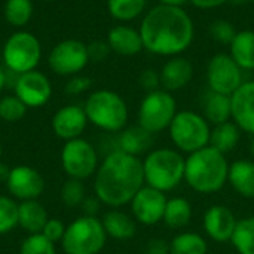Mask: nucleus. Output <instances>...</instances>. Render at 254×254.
<instances>
[{
    "label": "nucleus",
    "mask_w": 254,
    "mask_h": 254,
    "mask_svg": "<svg viewBox=\"0 0 254 254\" xmlns=\"http://www.w3.org/2000/svg\"><path fill=\"white\" fill-rule=\"evenodd\" d=\"M138 30L147 52L168 58L186 52L195 39L193 19L182 6H153L144 13Z\"/></svg>",
    "instance_id": "f257e3e1"
},
{
    "label": "nucleus",
    "mask_w": 254,
    "mask_h": 254,
    "mask_svg": "<svg viewBox=\"0 0 254 254\" xmlns=\"http://www.w3.org/2000/svg\"><path fill=\"white\" fill-rule=\"evenodd\" d=\"M144 185L143 161L118 149L103 159L94 174L95 196L112 208L129 204Z\"/></svg>",
    "instance_id": "f03ea898"
},
{
    "label": "nucleus",
    "mask_w": 254,
    "mask_h": 254,
    "mask_svg": "<svg viewBox=\"0 0 254 254\" xmlns=\"http://www.w3.org/2000/svg\"><path fill=\"white\" fill-rule=\"evenodd\" d=\"M229 165L226 155L205 146L186 158L185 182L198 193H216L228 183Z\"/></svg>",
    "instance_id": "7ed1b4c3"
},
{
    "label": "nucleus",
    "mask_w": 254,
    "mask_h": 254,
    "mask_svg": "<svg viewBox=\"0 0 254 254\" xmlns=\"http://www.w3.org/2000/svg\"><path fill=\"white\" fill-rule=\"evenodd\" d=\"M185 162L182 152L168 147L149 150L143 159L144 183L161 192H170L185 180Z\"/></svg>",
    "instance_id": "20e7f679"
},
{
    "label": "nucleus",
    "mask_w": 254,
    "mask_h": 254,
    "mask_svg": "<svg viewBox=\"0 0 254 254\" xmlns=\"http://www.w3.org/2000/svg\"><path fill=\"white\" fill-rule=\"evenodd\" d=\"M88 122L106 132H121L127 128L129 112L127 101L115 91L98 89L88 95L83 104Z\"/></svg>",
    "instance_id": "39448f33"
},
{
    "label": "nucleus",
    "mask_w": 254,
    "mask_h": 254,
    "mask_svg": "<svg viewBox=\"0 0 254 254\" xmlns=\"http://www.w3.org/2000/svg\"><path fill=\"white\" fill-rule=\"evenodd\" d=\"M106 241L103 222L92 216H80L65 226L61 247L65 254H98Z\"/></svg>",
    "instance_id": "423d86ee"
},
{
    "label": "nucleus",
    "mask_w": 254,
    "mask_h": 254,
    "mask_svg": "<svg viewBox=\"0 0 254 254\" xmlns=\"http://www.w3.org/2000/svg\"><path fill=\"white\" fill-rule=\"evenodd\" d=\"M168 131L177 150L189 155L208 146L211 135L210 122L193 110L177 112Z\"/></svg>",
    "instance_id": "0eeeda50"
},
{
    "label": "nucleus",
    "mask_w": 254,
    "mask_h": 254,
    "mask_svg": "<svg viewBox=\"0 0 254 254\" xmlns=\"http://www.w3.org/2000/svg\"><path fill=\"white\" fill-rule=\"evenodd\" d=\"M1 57L4 67L18 76L36 70L42 58V45L33 33L19 30L9 36L3 45Z\"/></svg>",
    "instance_id": "6e6552de"
},
{
    "label": "nucleus",
    "mask_w": 254,
    "mask_h": 254,
    "mask_svg": "<svg viewBox=\"0 0 254 254\" xmlns=\"http://www.w3.org/2000/svg\"><path fill=\"white\" fill-rule=\"evenodd\" d=\"M177 101L165 89L147 92L138 107V125L150 134H158L170 128L177 115Z\"/></svg>",
    "instance_id": "1a4fd4ad"
},
{
    "label": "nucleus",
    "mask_w": 254,
    "mask_h": 254,
    "mask_svg": "<svg viewBox=\"0 0 254 254\" xmlns=\"http://www.w3.org/2000/svg\"><path fill=\"white\" fill-rule=\"evenodd\" d=\"M61 165L68 179L86 180L98 170V153L85 138H73L64 143L61 150Z\"/></svg>",
    "instance_id": "9d476101"
},
{
    "label": "nucleus",
    "mask_w": 254,
    "mask_h": 254,
    "mask_svg": "<svg viewBox=\"0 0 254 254\" xmlns=\"http://www.w3.org/2000/svg\"><path fill=\"white\" fill-rule=\"evenodd\" d=\"M89 61L88 45L77 39L60 42L48 55V64L51 70L60 76H76L88 65Z\"/></svg>",
    "instance_id": "9b49d317"
},
{
    "label": "nucleus",
    "mask_w": 254,
    "mask_h": 254,
    "mask_svg": "<svg viewBox=\"0 0 254 254\" xmlns=\"http://www.w3.org/2000/svg\"><path fill=\"white\" fill-rule=\"evenodd\" d=\"M243 70L229 54H216L207 64L208 91L232 95L243 85Z\"/></svg>",
    "instance_id": "f8f14e48"
},
{
    "label": "nucleus",
    "mask_w": 254,
    "mask_h": 254,
    "mask_svg": "<svg viewBox=\"0 0 254 254\" xmlns=\"http://www.w3.org/2000/svg\"><path fill=\"white\" fill-rule=\"evenodd\" d=\"M167 202L168 199L164 192L144 185L129 202L131 216L135 219L137 223H141L144 226L158 225L164 219Z\"/></svg>",
    "instance_id": "ddd939ff"
},
{
    "label": "nucleus",
    "mask_w": 254,
    "mask_h": 254,
    "mask_svg": "<svg viewBox=\"0 0 254 254\" xmlns=\"http://www.w3.org/2000/svg\"><path fill=\"white\" fill-rule=\"evenodd\" d=\"M15 95L30 109L45 106L52 95V85L46 74L39 70H31L16 76L13 85Z\"/></svg>",
    "instance_id": "4468645a"
},
{
    "label": "nucleus",
    "mask_w": 254,
    "mask_h": 254,
    "mask_svg": "<svg viewBox=\"0 0 254 254\" xmlns=\"http://www.w3.org/2000/svg\"><path fill=\"white\" fill-rule=\"evenodd\" d=\"M6 188L15 199H19L21 202L33 201L39 199L45 192V179L30 165H16L10 168Z\"/></svg>",
    "instance_id": "2eb2a0df"
},
{
    "label": "nucleus",
    "mask_w": 254,
    "mask_h": 254,
    "mask_svg": "<svg viewBox=\"0 0 254 254\" xmlns=\"http://www.w3.org/2000/svg\"><path fill=\"white\" fill-rule=\"evenodd\" d=\"M238 220L234 214V211L222 204L211 205L202 219V228L210 240L225 244L232 241V237L235 234Z\"/></svg>",
    "instance_id": "dca6fc26"
},
{
    "label": "nucleus",
    "mask_w": 254,
    "mask_h": 254,
    "mask_svg": "<svg viewBox=\"0 0 254 254\" xmlns=\"http://www.w3.org/2000/svg\"><path fill=\"white\" fill-rule=\"evenodd\" d=\"M51 124L54 134L64 141H68L79 138L83 134L88 125V118L82 106L68 104L55 112Z\"/></svg>",
    "instance_id": "f3484780"
},
{
    "label": "nucleus",
    "mask_w": 254,
    "mask_h": 254,
    "mask_svg": "<svg viewBox=\"0 0 254 254\" xmlns=\"http://www.w3.org/2000/svg\"><path fill=\"white\" fill-rule=\"evenodd\" d=\"M232 121L238 128L254 135V80H246L231 95Z\"/></svg>",
    "instance_id": "a211bd4d"
},
{
    "label": "nucleus",
    "mask_w": 254,
    "mask_h": 254,
    "mask_svg": "<svg viewBox=\"0 0 254 254\" xmlns=\"http://www.w3.org/2000/svg\"><path fill=\"white\" fill-rule=\"evenodd\" d=\"M159 76L162 89L173 94L190 83V80L193 79V65L188 58L182 55L171 57L164 63Z\"/></svg>",
    "instance_id": "6ab92c4d"
},
{
    "label": "nucleus",
    "mask_w": 254,
    "mask_h": 254,
    "mask_svg": "<svg viewBox=\"0 0 254 254\" xmlns=\"http://www.w3.org/2000/svg\"><path fill=\"white\" fill-rule=\"evenodd\" d=\"M106 42L109 43L112 52L122 57H134L144 49L140 30L127 24H118L112 27Z\"/></svg>",
    "instance_id": "aec40b11"
},
{
    "label": "nucleus",
    "mask_w": 254,
    "mask_h": 254,
    "mask_svg": "<svg viewBox=\"0 0 254 254\" xmlns=\"http://www.w3.org/2000/svg\"><path fill=\"white\" fill-rule=\"evenodd\" d=\"M228 183L243 198L254 199V161L238 159L229 165Z\"/></svg>",
    "instance_id": "412c9836"
},
{
    "label": "nucleus",
    "mask_w": 254,
    "mask_h": 254,
    "mask_svg": "<svg viewBox=\"0 0 254 254\" xmlns=\"http://www.w3.org/2000/svg\"><path fill=\"white\" fill-rule=\"evenodd\" d=\"M104 231L107 237L118 240V241H127L135 237L137 234V222L132 216L113 208L104 214L101 219Z\"/></svg>",
    "instance_id": "4be33fe9"
},
{
    "label": "nucleus",
    "mask_w": 254,
    "mask_h": 254,
    "mask_svg": "<svg viewBox=\"0 0 254 254\" xmlns=\"http://www.w3.org/2000/svg\"><path fill=\"white\" fill-rule=\"evenodd\" d=\"M48 220V211L37 199L18 204V226H21L28 235L42 234Z\"/></svg>",
    "instance_id": "5701e85b"
},
{
    "label": "nucleus",
    "mask_w": 254,
    "mask_h": 254,
    "mask_svg": "<svg viewBox=\"0 0 254 254\" xmlns=\"http://www.w3.org/2000/svg\"><path fill=\"white\" fill-rule=\"evenodd\" d=\"M153 144V134L143 129L140 125L125 128L118 135V150L138 156L146 153Z\"/></svg>",
    "instance_id": "b1692460"
},
{
    "label": "nucleus",
    "mask_w": 254,
    "mask_h": 254,
    "mask_svg": "<svg viewBox=\"0 0 254 254\" xmlns=\"http://www.w3.org/2000/svg\"><path fill=\"white\" fill-rule=\"evenodd\" d=\"M202 116L213 125L232 121L231 97L208 91L202 98Z\"/></svg>",
    "instance_id": "393cba45"
},
{
    "label": "nucleus",
    "mask_w": 254,
    "mask_h": 254,
    "mask_svg": "<svg viewBox=\"0 0 254 254\" xmlns=\"http://www.w3.org/2000/svg\"><path fill=\"white\" fill-rule=\"evenodd\" d=\"M229 55L244 71L254 70V31L253 30H241L237 31L234 40L229 45Z\"/></svg>",
    "instance_id": "a878e982"
},
{
    "label": "nucleus",
    "mask_w": 254,
    "mask_h": 254,
    "mask_svg": "<svg viewBox=\"0 0 254 254\" xmlns=\"http://www.w3.org/2000/svg\"><path fill=\"white\" fill-rule=\"evenodd\" d=\"M241 129L234 121H228L225 124L214 125L211 128L210 143L208 146L214 147L216 150L222 152L223 155L237 149L241 140Z\"/></svg>",
    "instance_id": "bb28decb"
},
{
    "label": "nucleus",
    "mask_w": 254,
    "mask_h": 254,
    "mask_svg": "<svg viewBox=\"0 0 254 254\" xmlns=\"http://www.w3.org/2000/svg\"><path fill=\"white\" fill-rule=\"evenodd\" d=\"M192 205L186 198L176 196L168 199L162 222L171 229H183L192 220Z\"/></svg>",
    "instance_id": "cd10ccee"
},
{
    "label": "nucleus",
    "mask_w": 254,
    "mask_h": 254,
    "mask_svg": "<svg viewBox=\"0 0 254 254\" xmlns=\"http://www.w3.org/2000/svg\"><path fill=\"white\" fill-rule=\"evenodd\" d=\"M205 238L195 232H180L170 243V254H207Z\"/></svg>",
    "instance_id": "c85d7f7f"
},
{
    "label": "nucleus",
    "mask_w": 254,
    "mask_h": 254,
    "mask_svg": "<svg viewBox=\"0 0 254 254\" xmlns=\"http://www.w3.org/2000/svg\"><path fill=\"white\" fill-rule=\"evenodd\" d=\"M147 0H107V10L112 18L121 22H129L141 16Z\"/></svg>",
    "instance_id": "c756f323"
},
{
    "label": "nucleus",
    "mask_w": 254,
    "mask_h": 254,
    "mask_svg": "<svg viewBox=\"0 0 254 254\" xmlns=\"http://www.w3.org/2000/svg\"><path fill=\"white\" fill-rule=\"evenodd\" d=\"M33 0H6L4 3V19L12 27H24L33 16Z\"/></svg>",
    "instance_id": "7c9ffc66"
},
{
    "label": "nucleus",
    "mask_w": 254,
    "mask_h": 254,
    "mask_svg": "<svg viewBox=\"0 0 254 254\" xmlns=\"http://www.w3.org/2000/svg\"><path fill=\"white\" fill-rule=\"evenodd\" d=\"M231 243L240 254H254V216L238 220Z\"/></svg>",
    "instance_id": "2f4dec72"
},
{
    "label": "nucleus",
    "mask_w": 254,
    "mask_h": 254,
    "mask_svg": "<svg viewBox=\"0 0 254 254\" xmlns=\"http://www.w3.org/2000/svg\"><path fill=\"white\" fill-rule=\"evenodd\" d=\"M86 198V189L82 180L67 179L61 188V201L68 208L80 207Z\"/></svg>",
    "instance_id": "473e14b6"
},
{
    "label": "nucleus",
    "mask_w": 254,
    "mask_h": 254,
    "mask_svg": "<svg viewBox=\"0 0 254 254\" xmlns=\"http://www.w3.org/2000/svg\"><path fill=\"white\" fill-rule=\"evenodd\" d=\"M18 226V204L13 198L0 195V235L12 232Z\"/></svg>",
    "instance_id": "72a5a7b5"
},
{
    "label": "nucleus",
    "mask_w": 254,
    "mask_h": 254,
    "mask_svg": "<svg viewBox=\"0 0 254 254\" xmlns=\"http://www.w3.org/2000/svg\"><path fill=\"white\" fill-rule=\"evenodd\" d=\"M27 106L13 94L0 100V119L4 122H18L27 113Z\"/></svg>",
    "instance_id": "f704fd0d"
},
{
    "label": "nucleus",
    "mask_w": 254,
    "mask_h": 254,
    "mask_svg": "<svg viewBox=\"0 0 254 254\" xmlns=\"http://www.w3.org/2000/svg\"><path fill=\"white\" fill-rule=\"evenodd\" d=\"M19 254H57V249L45 235L33 234L22 241Z\"/></svg>",
    "instance_id": "c9c22d12"
},
{
    "label": "nucleus",
    "mask_w": 254,
    "mask_h": 254,
    "mask_svg": "<svg viewBox=\"0 0 254 254\" xmlns=\"http://www.w3.org/2000/svg\"><path fill=\"white\" fill-rule=\"evenodd\" d=\"M237 34L235 27L226 19H216L210 25V36L214 42L222 45H231Z\"/></svg>",
    "instance_id": "e433bc0d"
},
{
    "label": "nucleus",
    "mask_w": 254,
    "mask_h": 254,
    "mask_svg": "<svg viewBox=\"0 0 254 254\" xmlns=\"http://www.w3.org/2000/svg\"><path fill=\"white\" fill-rule=\"evenodd\" d=\"M64 232H65V226L61 220L58 219H49L42 231V235H45L49 241H52L54 244L57 243H61L63 241V237H64Z\"/></svg>",
    "instance_id": "4c0bfd02"
},
{
    "label": "nucleus",
    "mask_w": 254,
    "mask_h": 254,
    "mask_svg": "<svg viewBox=\"0 0 254 254\" xmlns=\"http://www.w3.org/2000/svg\"><path fill=\"white\" fill-rule=\"evenodd\" d=\"M140 86L147 92H152V91H156V89H161V76H159V71H156L155 68H144L140 74Z\"/></svg>",
    "instance_id": "58836bf2"
},
{
    "label": "nucleus",
    "mask_w": 254,
    "mask_h": 254,
    "mask_svg": "<svg viewBox=\"0 0 254 254\" xmlns=\"http://www.w3.org/2000/svg\"><path fill=\"white\" fill-rule=\"evenodd\" d=\"M91 85H92V82L89 77L76 74V76H71L70 80L65 83V92L70 95H80V94L86 92L91 88Z\"/></svg>",
    "instance_id": "ea45409f"
},
{
    "label": "nucleus",
    "mask_w": 254,
    "mask_h": 254,
    "mask_svg": "<svg viewBox=\"0 0 254 254\" xmlns=\"http://www.w3.org/2000/svg\"><path fill=\"white\" fill-rule=\"evenodd\" d=\"M110 46L107 42L104 40H94L88 45V54H89V60L92 61H103L107 58V55L110 54Z\"/></svg>",
    "instance_id": "a19ab883"
},
{
    "label": "nucleus",
    "mask_w": 254,
    "mask_h": 254,
    "mask_svg": "<svg viewBox=\"0 0 254 254\" xmlns=\"http://www.w3.org/2000/svg\"><path fill=\"white\" fill-rule=\"evenodd\" d=\"M143 254H170V243L162 238H152L146 244Z\"/></svg>",
    "instance_id": "79ce46f5"
},
{
    "label": "nucleus",
    "mask_w": 254,
    "mask_h": 254,
    "mask_svg": "<svg viewBox=\"0 0 254 254\" xmlns=\"http://www.w3.org/2000/svg\"><path fill=\"white\" fill-rule=\"evenodd\" d=\"M80 207L83 210V216L97 217V213L100 211V207H101V201L97 196H86Z\"/></svg>",
    "instance_id": "37998d69"
},
{
    "label": "nucleus",
    "mask_w": 254,
    "mask_h": 254,
    "mask_svg": "<svg viewBox=\"0 0 254 254\" xmlns=\"http://www.w3.org/2000/svg\"><path fill=\"white\" fill-rule=\"evenodd\" d=\"M228 1H231V0H189V3L192 6H195L196 9H202V10L220 7V6L226 4Z\"/></svg>",
    "instance_id": "c03bdc74"
},
{
    "label": "nucleus",
    "mask_w": 254,
    "mask_h": 254,
    "mask_svg": "<svg viewBox=\"0 0 254 254\" xmlns=\"http://www.w3.org/2000/svg\"><path fill=\"white\" fill-rule=\"evenodd\" d=\"M9 173H10V168L6 164H1L0 162V182H4L6 183V180L9 177Z\"/></svg>",
    "instance_id": "a18cd8bd"
},
{
    "label": "nucleus",
    "mask_w": 254,
    "mask_h": 254,
    "mask_svg": "<svg viewBox=\"0 0 254 254\" xmlns=\"http://www.w3.org/2000/svg\"><path fill=\"white\" fill-rule=\"evenodd\" d=\"M161 4H170V6H182L183 7V4L185 3H188L189 0H158Z\"/></svg>",
    "instance_id": "49530a36"
},
{
    "label": "nucleus",
    "mask_w": 254,
    "mask_h": 254,
    "mask_svg": "<svg viewBox=\"0 0 254 254\" xmlns=\"http://www.w3.org/2000/svg\"><path fill=\"white\" fill-rule=\"evenodd\" d=\"M6 82H7V74H6V70L0 65V92L3 91V88L6 86Z\"/></svg>",
    "instance_id": "de8ad7c7"
},
{
    "label": "nucleus",
    "mask_w": 254,
    "mask_h": 254,
    "mask_svg": "<svg viewBox=\"0 0 254 254\" xmlns=\"http://www.w3.org/2000/svg\"><path fill=\"white\" fill-rule=\"evenodd\" d=\"M250 155L254 158V135L252 137V141H250Z\"/></svg>",
    "instance_id": "09e8293b"
},
{
    "label": "nucleus",
    "mask_w": 254,
    "mask_h": 254,
    "mask_svg": "<svg viewBox=\"0 0 254 254\" xmlns=\"http://www.w3.org/2000/svg\"><path fill=\"white\" fill-rule=\"evenodd\" d=\"M34 1H55V0H34Z\"/></svg>",
    "instance_id": "8fccbe9b"
},
{
    "label": "nucleus",
    "mask_w": 254,
    "mask_h": 254,
    "mask_svg": "<svg viewBox=\"0 0 254 254\" xmlns=\"http://www.w3.org/2000/svg\"><path fill=\"white\" fill-rule=\"evenodd\" d=\"M1 152H3V150H1V144H0V158H1Z\"/></svg>",
    "instance_id": "3c124183"
},
{
    "label": "nucleus",
    "mask_w": 254,
    "mask_h": 254,
    "mask_svg": "<svg viewBox=\"0 0 254 254\" xmlns=\"http://www.w3.org/2000/svg\"><path fill=\"white\" fill-rule=\"evenodd\" d=\"M249 1H253V3H254V0H249Z\"/></svg>",
    "instance_id": "603ef678"
}]
</instances>
